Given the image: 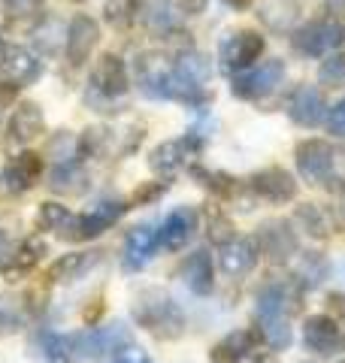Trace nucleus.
<instances>
[{
  "label": "nucleus",
  "instance_id": "nucleus-41",
  "mask_svg": "<svg viewBox=\"0 0 345 363\" xmlns=\"http://www.w3.org/2000/svg\"><path fill=\"white\" fill-rule=\"evenodd\" d=\"M234 363H273V357L267 354V351H255V348H248V351H243Z\"/></svg>",
  "mask_w": 345,
  "mask_h": 363
},
{
  "label": "nucleus",
  "instance_id": "nucleus-15",
  "mask_svg": "<svg viewBox=\"0 0 345 363\" xmlns=\"http://www.w3.org/2000/svg\"><path fill=\"white\" fill-rule=\"evenodd\" d=\"M288 116H291L300 128H318L327 116V104H324V94L312 85H300L294 88L291 100H288Z\"/></svg>",
  "mask_w": 345,
  "mask_h": 363
},
{
  "label": "nucleus",
  "instance_id": "nucleus-45",
  "mask_svg": "<svg viewBox=\"0 0 345 363\" xmlns=\"http://www.w3.org/2000/svg\"><path fill=\"white\" fill-rule=\"evenodd\" d=\"M224 4H230V6H236V9H246L251 0H224Z\"/></svg>",
  "mask_w": 345,
  "mask_h": 363
},
{
  "label": "nucleus",
  "instance_id": "nucleus-2",
  "mask_svg": "<svg viewBox=\"0 0 345 363\" xmlns=\"http://www.w3.org/2000/svg\"><path fill=\"white\" fill-rule=\"evenodd\" d=\"M76 357H85V360H103V357H115L124 345H131V330L128 324L121 321H112V324H103V327H91V330H82L70 336Z\"/></svg>",
  "mask_w": 345,
  "mask_h": 363
},
{
  "label": "nucleus",
  "instance_id": "nucleus-33",
  "mask_svg": "<svg viewBox=\"0 0 345 363\" xmlns=\"http://www.w3.org/2000/svg\"><path fill=\"white\" fill-rule=\"evenodd\" d=\"M261 330H263V339H267V345L282 351L291 345V324H288V318H273V321H261Z\"/></svg>",
  "mask_w": 345,
  "mask_h": 363
},
{
  "label": "nucleus",
  "instance_id": "nucleus-7",
  "mask_svg": "<svg viewBox=\"0 0 345 363\" xmlns=\"http://www.w3.org/2000/svg\"><path fill=\"white\" fill-rule=\"evenodd\" d=\"M263 55V37L258 30H239L230 33L221 43V64L224 70H248Z\"/></svg>",
  "mask_w": 345,
  "mask_h": 363
},
{
  "label": "nucleus",
  "instance_id": "nucleus-49",
  "mask_svg": "<svg viewBox=\"0 0 345 363\" xmlns=\"http://www.w3.org/2000/svg\"><path fill=\"white\" fill-rule=\"evenodd\" d=\"M339 363H345V360H339Z\"/></svg>",
  "mask_w": 345,
  "mask_h": 363
},
{
  "label": "nucleus",
  "instance_id": "nucleus-10",
  "mask_svg": "<svg viewBox=\"0 0 345 363\" xmlns=\"http://www.w3.org/2000/svg\"><path fill=\"white\" fill-rule=\"evenodd\" d=\"M197 140H191V136H185V140H167V143H160L158 149L152 152V157H148V167L155 169L158 176H176L179 169H185L188 161L194 155H197Z\"/></svg>",
  "mask_w": 345,
  "mask_h": 363
},
{
  "label": "nucleus",
  "instance_id": "nucleus-20",
  "mask_svg": "<svg viewBox=\"0 0 345 363\" xmlns=\"http://www.w3.org/2000/svg\"><path fill=\"white\" fill-rule=\"evenodd\" d=\"M182 281L188 285V291H194L197 297H206V294H212L215 288V264L206 248H197V252H191L185 260H182Z\"/></svg>",
  "mask_w": 345,
  "mask_h": 363
},
{
  "label": "nucleus",
  "instance_id": "nucleus-1",
  "mask_svg": "<svg viewBox=\"0 0 345 363\" xmlns=\"http://www.w3.org/2000/svg\"><path fill=\"white\" fill-rule=\"evenodd\" d=\"M133 321L148 330L155 339L172 342L185 333V315H182L179 303L160 288H146L133 297Z\"/></svg>",
  "mask_w": 345,
  "mask_h": 363
},
{
  "label": "nucleus",
  "instance_id": "nucleus-40",
  "mask_svg": "<svg viewBox=\"0 0 345 363\" xmlns=\"http://www.w3.org/2000/svg\"><path fill=\"white\" fill-rule=\"evenodd\" d=\"M327 315L336 318V321H342V318H345V297H342V294H330V297H327Z\"/></svg>",
  "mask_w": 345,
  "mask_h": 363
},
{
  "label": "nucleus",
  "instance_id": "nucleus-4",
  "mask_svg": "<svg viewBox=\"0 0 345 363\" xmlns=\"http://www.w3.org/2000/svg\"><path fill=\"white\" fill-rule=\"evenodd\" d=\"M282 76H285V64L279 58L263 61L261 67H255V70H246L234 79V94L243 97V100L267 97L282 85Z\"/></svg>",
  "mask_w": 345,
  "mask_h": 363
},
{
  "label": "nucleus",
  "instance_id": "nucleus-37",
  "mask_svg": "<svg viewBox=\"0 0 345 363\" xmlns=\"http://www.w3.org/2000/svg\"><path fill=\"white\" fill-rule=\"evenodd\" d=\"M327 130H330L333 136H339V140H345V97L330 109V116H327Z\"/></svg>",
  "mask_w": 345,
  "mask_h": 363
},
{
  "label": "nucleus",
  "instance_id": "nucleus-11",
  "mask_svg": "<svg viewBox=\"0 0 345 363\" xmlns=\"http://www.w3.org/2000/svg\"><path fill=\"white\" fill-rule=\"evenodd\" d=\"M194 233H197V212L191 206H179L160 224L158 242H160V248H167V252H182V248L194 240Z\"/></svg>",
  "mask_w": 345,
  "mask_h": 363
},
{
  "label": "nucleus",
  "instance_id": "nucleus-27",
  "mask_svg": "<svg viewBox=\"0 0 345 363\" xmlns=\"http://www.w3.org/2000/svg\"><path fill=\"white\" fill-rule=\"evenodd\" d=\"M294 218L303 224V230L309 236H315V240H327L330 233H336V221L330 218V212L324 206H318V203H303V206H297Z\"/></svg>",
  "mask_w": 345,
  "mask_h": 363
},
{
  "label": "nucleus",
  "instance_id": "nucleus-3",
  "mask_svg": "<svg viewBox=\"0 0 345 363\" xmlns=\"http://www.w3.org/2000/svg\"><path fill=\"white\" fill-rule=\"evenodd\" d=\"M124 203L121 200H103L97 203V206H91L88 212L82 215H73L70 227H67V240H76V242H85V240H94V236H100L103 230H109V227L115 224L124 215Z\"/></svg>",
  "mask_w": 345,
  "mask_h": 363
},
{
  "label": "nucleus",
  "instance_id": "nucleus-31",
  "mask_svg": "<svg viewBox=\"0 0 345 363\" xmlns=\"http://www.w3.org/2000/svg\"><path fill=\"white\" fill-rule=\"evenodd\" d=\"M37 221L43 230H67L73 221V212L64 206V203H55V200H45L43 206H40V215H37Z\"/></svg>",
  "mask_w": 345,
  "mask_h": 363
},
{
  "label": "nucleus",
  "instance_id": "nucleus-39",
  "mask_svg": "<svg viewBox=\"0 0 345 363\" xmlns=\"http://www.w3.org/2000/svg\"><path fill=\"white\" fill-rule=\"evenodd\" d=\"M115 363H152V357H148L143 348H136L131 342V345H124L119 354H115Z\"/></svg>",
  "mask_w": 345,
  "mask_h": 363
},
{
  "label": "nucleus",
  "instance_id": "nucleus-6",
  "mask_svg": "<svg viewBox=\"0 0 345 363\" xmlns=\"http://www.w3.org/2000/svg\"><path fill=\"white\" fill-rule=\"evenodd\" d=\"M294 161L306 182H324L333 173L336 155H333V145L327 140H303L294 149Z\"/></svg>",
  "mask_w": 345,
  "mask_h": 363
},
{
  "label": "nucleus",
  "instance_id": "nucleus-46",
  "mask_svg": "<svg viewBox=\"0 0 345 363\" xmlns=\"http://www.w3.org/2000/svg\"><path fill=\"white\" fill-rule=\"evenodd\" d=\"M0 255H6V236H4V230H0Z\"/></svg>",
  "mask_w": 345,
  "mask_h": 363
},
{
  "label": "nucleus",
  "instance_id": "nucleus-28",
  "mask_svg": "<svg viewBox=\"0 0 345 363\" xmlns=\"http://www.w3.org/2000/svg\"><path fill=\"white\" fill-rule=\"evenodd\" d=\"M327 272H330V264H327V257L321 255V252H306L300 255V260H297V272H294V279L300 281L303 288H318L321 281L327 279Z\"/></svg>",
  "mask_w": 345,
  "mask_h": 363
},
{
  "label": "nucleus",
  "instance_id": "nucleus-35",
  "mask_svg": "<svg viewBox=\"0 0 345 363\" xmlns=\"http://www.w3.org/2000/svg\"><path fill=\"white\" fill-rule=\"evenodd\" d=\"M209 240H212L215 245H224L227 240H234V224H230L227 215L215 212L212 218H209Z\"/></svg>",
  "mask_w": 345,
  "mask_h": 363
},
{
  "label": "nucleus",
  "instance_id": "nucleus-47",
  "mask_svg": "<svg viewBox=\"0 0 345 363\" xmlns=\"http://www.w3.org/2000/svg\"><path fill=\"white\" fill-rule=\"evenodd\" d=\"M4 49H6V45H4V43H0V64H4Z\"/></svg>",
  "mask_w": 345,
  "mask_h": 363
},
{
  "label": "nucleus",
  "instance_id": "nucleus-24",
  "mask_svg": "<svg viewBox=\"0 0 345 363\" xmlns=\"http://www.w3.org/2000/svg\"><path fill=\"white\" fill-rule=\"evenodd\" d=\"M43 176V157L37 152H21L4 169V182L13 191H28Z\"/></svg>",
  "mask_w": 345,
  "mask_h": 363
},
{
  "label": "nucleus",
  "instance_id": "nucleus-30",
  "mask_svg": "<svg viewBox=\"0 0 345 363\" xmlns=\"http://www.w3.org/2000/svg\"><path fill=\"white\" fill-rule=\"evenodd\" d=\"M146 28L152 33H170L176 28V6H172V0H148Z\"/></svg>",
  "mask_w": 345,
  "mask_h": 363
},
{
  "label": "nucleus",
  "instance_id": "nucleus-5",
  "mask_svg": "<svg viewBox=\"0 0 345 363\" xmlns=\"http://www.w3.org/2000/svg\"><path fill=\"white\" fill-rule=\"evenodd\" d=\"M342 37H345V30H342L339 21H309V25L294 30L291 43L300 55H312L315 58V55H324L330 49H336V45L342 43Z\"/></svg>",
  "mask_w": 345,
  "mask_h": 363
},
{
  "label": "nucleus",
  "instance_id": "nucleus-23",
  "mask_svg": "<svg viewBox=\"0 0 345 363\" xmlns=\"http://www.w3.org/2000/svg\"><path fill=\"white\" fill-rule=\"evenodd\" d=\"M43 130H45V118L37 104L16 106V112L9 116V124H6V136L13 143H33Z\"/></svg>",
  "mask_w": 345,
  "mask_h": 363
},
{
  "label": "nucleus",
  "instance_id": "nucleus-8",
  "mask_svg": "<svg viewBox=\"0 0 345 363\" xmlns=\"http://www.w3.org/2000/svg\"><path fill=\"white\" fill-rule=\"evenodd\" d=\"M45 252H49V245H45L40 236H25L13 252H6V257L0 260V276H4L6 281L25 279L28 272L45 257Z\"/></svg>",
  "mask_w": 345,
  "mask_h": 363
},
{
  "label": "nucleus",
  "instance_id": "nucleus-16",
  "mask_svg": "<svg viewBox=\"0 0 345 363\" xmlns=\"http://www.w3.org/2000/svg\"><path fill=\"white\" fill-rule=\"evenodd\" d=\"M97 40H100L97 21L91 16H76L70 28H67V61L73 67H82L91 58V52H94Z\"/></svg>",
  "mask_w": 345,
  "mask_h": 363
},
{
  "label": "nucleus",
  "instance_id": "nucleus-21",
  "mask_svg": "<svg viewBox=\"0 0 345 363\" xmlns=\"http://www.w3.org/2000/svg\"><path fill=\"white\" fill-rule=\"evenodd\" d=\"M0 67H4V73L9 76V82H16L18 88L37 82L40 73H43L40 58L31 49H25V45H6L4 49V64Z\"/></svg>",
  "mask_w": 345,
  "mask_h": 363
},
{
  "label": "nucleus",
  "instance_id": "nucleus-34",
  "mask_svg": "<svg viewBox=\"0 0 345 363\" xmlns=\"http://www.w3.org/2000/svg\"><path fill=\"white\" fill-rule=\"evenodd\" d=\"M318 82L327 88H345V55H327L318 67Z\"/></svg>",
  "mask_w": 345,
  "mask_h": 363
},
{
  "label": "nucleus",
  "instance_id": "nucleus-48",
  "mask_svg": "<svg viewBox=\"0 0 345 363\" xmlns=\"http://www.w3.org/2000/svg\"><path fill=\"white\" fill-rule=\"evenodd\" d=\"M73 4H85V0H73Z\"/></svg>",
  "mask_w": 345,
  "mask_h": 363
},
{
  "label": "nucleus",
  "instance_id": "nucleus-14",
  "mask_svg": "<svg viewBox=\"0 0 345 363\" xmlns=\"http://www.w3.org/2000/svg\"><path fill=\"white\" fill-rule=\"evenodd\" d=\"M251 191L270 203H291L297 197V179L282 167H267L251 176Z\"/></svg>",
  "mask_w": 345,
  "mask_h": 363
},
{
  "label": "nucleus",
  "instance_id": "nucleus-12",
  "mask_svg": "<svg viewBox=\"0 0 345 363\" xmlns=\"http://www.w3.org/2000/svg\"><path fill=\"white\" fill-rule=\"evenodd\" d=\"M258 248L273 264H285V260H291L297 255L300 242H297V233L291 230L288 221H267L258 233Z\"/></svg>",
  "mask_w": 345,
  "mask_h": 363
},
{
  "label": "nucleus",
  "instance_id": "nucleus-44",
  "mask_svg": "<svg viewBox=\"0 0 345 363\" xmlns=\"http://www.w3.org/2000/svg\"><path fill=\"white\" fill-rule=\"evenodd\" d=\"M330 9L333 13H339V16H345V0H330Z\"/></svg>",
  "mask_w": 345,
  "mask_h": 363
},
{
  "label": "nucleus",
  "instance_id": "nucleus-26",
  "mask_svg": "<svg viewBox=\"0 0 345 363\" xmlns=\"http://www.w3.org/2000/svg\"><path fill=\"white\" fill-rule=\"evenodd\" d=\"M31 354L40 363H76V351H73L70 336H58L49 330H43L31 342Z\"/></svg>",
  "mask_w": 345,
  "mask_h": 363
},
{
  "label": "nucleus",
  "instance_id": "nucleus-32",
  "mask_svg": "<svg viewBox=\"0 0 345 363\" xmlns=\"http://www.w3.org/2000/svg\"><path fill=\"white\" fill-rule=\"evenodd\" d=\"M136 13H140V0H106V6H103V18L112 28H128Z\"/></svg>",
  "mask_w": 345,
  "mask_h": 363
},
{
  "label": "nucleus",
  "instance_id": "nucleus-13",
  "mask_svg": "<svg viewBox=\"0 0 345 363\" xmlns=\"http://www.w3.org/2000/svg\"><path fill=\"white\" fill-rule=\"evenodd\" d=\"M258 255H261V248H258L255 240L234 236V240H227L221 245V252H218V267H221L224 276H230V279H243L255 269Z\"/></svg>",
  "mask_w": 345,
  "mask_h": 363
},
{
  "label": "nucleus",
  "instance_id": "nucleus-19",
  "mask_svg": "<svg viewBox=\"0 0 345 363\" xmlns=\"http://www.w3.org/2000/svg\"><path fill=\"white\" fill-rule=\"evenodd\" d=\"M91 85H94L103 97H121L128 94L131 79H128V67L119 55H103L94 67V76H91Z\"/></svg>",
  "mask_w": 345,
  "mask_h": 363
},
{
  "label": "nucleus",
  "instance_id": "nucleus-17",
  "mask_svg": "<svg viewBox=\"0 0 345 363\" xmlns=\"http://www.w3.org/2000/svg\"><path fill=\"white\" fill-rule=\"evenodd\" d=\"M170 76H172V67L167 64L164 55H155V52L140 55V61H136V79H140L143 94L170 97Z\"/></svg>",
  "mask_w": 345,
  "mask_h": 363
},
{
  "label": "nucleus",
  "instance_id": "nucleus-18",
  "mask_svg": "<svg viewBox=\"0 0 345 363\" xmlns=\"http://www.w3.org/2000/svg\"><path fill=\"white\" fill-rule=\"evenodd\" d=\"M158 230L152 224H136L128 230V236H124V269H143L148 260L155 257L158 252Z\"/></svg>",
  "mask_w": 345,
  "mask_h": 363
},
{
  "label": "nucleus",
  "instance_id": "nucleus-22",
  "mask_svg": "<svg viewBox=\"0 0 345 363\" xmlns=\"http://www.w3.org/2000/svg\"><path fill=\"white\" fill-rule=\"evenodd\" d=\"M297 294L291 291V285H273L261 288L258 294V318L261 321H273V318H291V312H297Z\"/></svg>",
  "mask_w": 345,
  "mask_h": 363
},
{
  "label": "nucleus",
  "instance_id": "nucleus-38",
  "mask_svg": "<svg viewBox=\"0 0 345 363\" xmlns=\"http://www.w3.org/2000/svg\"><path fill=\"white\" fill-rule=\"evenodd\" d=\"M167 191V182H152V185H146V188H140L133 194V203L136 206H143V203H152V200H158L160 194Z\"/></svg>",
  "mask_w": 345,
  "mask_h": 363
},
{
  "label": "nucleus",
  "instance_id": "nucleus-43",
  "mask_svg": "<svg viewBox=\"0 0 345 363\" xmlns=\"http://www.w3.org/2000/svg\"><path fill=\"white\" fill-rule=\"evenodd\" d=\"M9 100H13V88H9L6 82H0V106H6Z\"/></svg>",
  "mask_w": 345,
  "mask_h": 363
},
{
  "label": "nucleus",
  "instance_id": "nucleus-29",
  "mask_svg": "<svg viewBox=\"0 0 345 363\" xmlns=\"http://www.w3.org/2000/svg\"><path fill=\"white\" fill-rule=\"evenodd\" d=\"M248 348H251V333L248 330H234L209 351V357H212V363H234Z\"/></svg>",
  "mask_w": 345,
  "mask_h": 363
},
{
  "label": "nucleus",
  "instance_id": "nucleus-25",
  "mask_svg": "<svg viewBox=\"0 0 345 363\" xmlns=\"http://www.w3.org/2000/svg\"><path fill=\"white\" fill-rule=\"evenodd\" d=\"M94 264H97V252H70V255H61L45 269V279L55 281V285H70Z\"/></svg>",
  "mask_w": 345,
  "mask_h": 363
},
{
  "label": "nucleus",
  "instance_id": "nucleus-36",
  "mask_svg": "<svg viewBox=\"0 0 345 363\" xmlns=\"http://www.w3.org/2000/svg\"><path fill=\"white\" fill-rule=\"evenodd\" d=\"M37 0H4V9L9 18H25V16H33L37 13Z\"/></svg>",
  "mask_w": 345,
  "mask_h": 363
},
{
  "label": "nucleus",
  "instance_id": "nucleus-9",
  "mask_svg": "<svg viewBox=\"0 0 345 363\" xmlns=\"http://www.w3.org/2000/svg\"><path fill=\"white\" fill-rule=\"evenodd\" d=\"M303 342L318 357H333L342 348V327L330 315H312L303 327Z\"/></svg>",
  "mask_w": 345,
  "mask_h": 363
},
{
  "label": "nucleus",
  "instance_id": "nucleus-42",
  "mask_svg": "<svg viewBox=\"0 0 345 363\" xmlns=\"http://www.w3.org/2000/svg\"><path fill=\"white\" fill-rule=\"evenodd\" d=\"M203 6H206V0H182V9H185L188 16L203 13Z\"/></svg>",
  "mask_w": 345,
  "mask_h": 363
}]
</instances>
